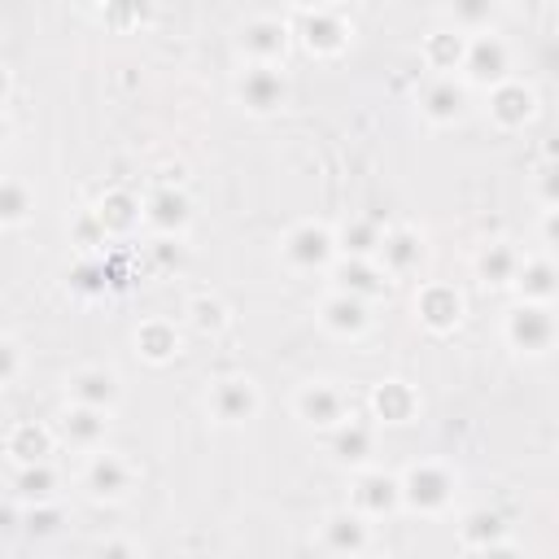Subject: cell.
<instances>
[{
    "label": "cell",
    "mask_w": 559,
    "mask_h": 559,
    "mask_svg": "<svg viewBox=\"0 0 559 559\" xmlns=\"http://www.w3.org/2000/svg\"><path fill=\"white\" fill-rule=\"evenodd\" d=\"M459 542L467 546V550H485V546H498V542H507V520L498 515V511H467L463 515V524H459Z\"/></svg>",
    "instance_id": "obj_30"
},
{
    "label": "cell",
    "mask_w": 559,
    "mask_h": 559,
    "mask_svg": "<svg viewBox=\"0 0 559 559\" xmlns=\"http://www.w3.org/2000/svg\"><path fill=\"white\" fill-rule=\"evenodd\" d=\"M415 314H419V323H424L428 332L445 336V332H454V328L463 323V293H459L454 284H441V280L419 284V293H415Z\"/></svg>",
    "instance_id": "obj_16"
},
{
    "label": "cell",
    "mask_w": 559,
    "mask_h": 559,
    "mask_svg": "<svg viewBox=\"0 0 559 559\" xmlns=\"http://www.w3.org/2000/svg\"><path fill=\"white\" fill-rule=\"evenodd\" d=\"M52 450H57V432L48 424H35V419H22L9 428L4 437V454L13 467H35V463H52Z\"/></svg>",
    "instance_id": "obj_21"
},
{
    "label": "cell",
    "mask_w": 559,
    "mask_h": 559,
    "mask_svg": "<svg viewBox=\"0 0 559 559\" xmlns=\"http://www.w3.org/2000/svg\"><path fill=\"white\" fill-rule=\"evenodd\" d=\"M135 480H140V467H135V459H127L122 450H92L87 454V463H83V472H79V485L96 498V502H122L131 489H135Z\"/></svg>",
    "instance_id": "obj_3"
},
{
    "label": "cell",
    "mask_w": 559,
    "mask_h": 559,
    "mask_svg": "<svg viewBox=\"0 0 559 559\" xmlns=\"http://www.w3.org/2000/svg\"><path fill=\"white\" fill-rule=\"evenodd\" d=\"M328 445H332V454H336L345 467H362V463H371V454H376V428L354 415V419H345L341 428L328 432Z\"/></svg>",
    "instance_id": "obj_26"
},
{
    "label": "cell",
    "mask_w": 559,
    "mask_h": 559,
    "mask_svg": "<svg viewBox=\"0 0 559 559\" xmlns=\"http://www.w3.org/2000/svg\"><path fill=\"white\" fill-rule=\"evenodd\" d=\"M205 411H210L214 424L236 428V424H249L262 411V393H258V384L249 376H218L205 389Z\"/></svg>",
    "instance_id": "obj_8"
},
{
    "label": "cell",
    "mask_w": 559,
    "mask_h": 559,
    "mask_svg": "<svg viewBox=\"0 0 559 559\" xmlns=\"http://www.w3.org/2000/svg\"><path fill=\"white\" fill-rule=\"evenodd\" d=\"M472 559H524L511 542H498V546H485V550H472Z\"/></svg>",
    "instance_id": "obj_38"
},
{
    "label": "cell",
    "mask_w": 559,
    "mask_h": 559,
    "mask_svg": "<svg viewBox=\"0 0 559 559\" xmlns=\"http://www.w3.org/2000/svg\"><path fill=\"white\" fill-rule=\"evenodd\" d=\"M454 489H459V476H454L450 463H441V459H419V463H411L406 472H397L402 507H411V511H419V515H441V511L454 502Z\"/></svg>",
    "instance_id": "obj_1"
},
{
    "label": "cell",
    "mask_w": 559,
    "mask_h": 559,
    "mask_svg": "<svg viewBox=\"0 0 559 559\" xmlns=\"http://www.w3.org/2000/svg\"><path fill=\"white\" fill-rule=\"evenodd\" d=\"M100 559H140V550H135L127 537H114V542L100 546Z\"/></svg>",
    "instance_id": "obj_36"
},
{
    "label": "cell",
    "mask_w": 559,
    "mask_h": 559,
    "mask_svg": "<svg viewBox=\"0 0 559 559\" xmlns=\"http://www.w3.org/2000/svg\"><path fill=\"white\" fill-rule=\"evenodd\" d=\"M183 314H188L192 332H201V336H218V332L227 328V319H231V314H227V301L214 297V293H197V297H188Z\"/></svg>",
    "instance_id": "obj_33"
},
{
    "label": "cell",
    "mask_w": 559,
    "mask_h": 559,
    "mask_svg": "<svg viewBox=\"0 0 559 559\" xmlns=\"http://www.w3.org/2000/svg\"><path fill=\"white\" fill-rule=\"evenodd\" d=\"M66 393H70V406H92V411L114 415V406L122 397V380L109 367H79L66 380Z\"/></svg>",
    "instance_id": "obj_17"
},
{
    "label": "cell",
    "mask_w": 559,
    "mask_h": 559,
    "mask_svg": "<svg viewBox=\"0 0 559 559\" xmlns=\"http://www.w3.org/2000/svg\"><path fill=\"white\" fill-rule=\"evenodd\" d=\"M319 546H323V555H332V559H354V555L371 550V524H367L362 515H354L349 507L328 511L323 524H319Z\"/></svg>",
    "instance_id": "obj_14"
},
{
    "label": "cell",
    "mask_w": 559,
    "mask_h": 559,
    "mask_svg": "<svg viewBox=\"0 0 559 559\" xmlns=\"http://www.w3.org/2000/svg\"><path fill=\"white\" fill-rule=\"evenodd\" d=\"M502 336L511 349L520 354H546L555 345V314L550 306H533V301H520L507 310V323H502Z\"/></svg>",
    "instance_id": "obj_11"
},
{
    "label": "cell",
    "mask_w": 559,
    "mask_h": 559,
    "mask_svg": "<svg viewBox=\"0 0 559 559\" xmlns=\"http://www.w3.org/2000/svg\"><path fill=\"white\" fill-rule=\"evenodd\" d=\"M463 52H467V35L454 31V26H432L424 39H419V57L432 74H459L463 66Z\"/></svg>",
    "instance_id": "obj_24"
},
{
    "label": "cell",
    "mask_w": 559,
    "mask_h": 559,
    "mask_svg": "<svg viewBox=\"0 0 559 559\" xmlns=\"http://www.w3.org/2000/svg\"><path fill=\"white\" fill-rule=\"evenodd\" d=\"M9 144V118H4V109H0V148Z\"/></svg>",
    "instance_id": "obj_40"
},
{
    "label": "cell",
    "mask_w": 559,
    "mask_h": 559,
    "mask_svg": "<svg viewBox=\"0 0 559 559\" xmlns=\"http://www.w3.org/2000/svg\"><path fill=\"white\" fill-rule=\"evenodd\" d=\"M140 223L153 227L157 236H183L192 223V201L179 183H157L148 188V197L140 201Z\"/></svg>",
    "instance_id": "obj_12"
},
{
    "label": "cell",
    "mask_w": 559,
    "mask_h": 559,
    "mask_svg": "<svg viewBox=\"0 0 559 559\" xmlns=\"http://www.w3.org/2000/svg\"><path fill=\"white\" fill-rule=\"evenodd\" d=\"M332 236H336V258H376L384 240V223L371 214H354L341 227H332Z\"/></svg>",
    "instance_id": "obj_25"
},
{
    "label": "cell",
    "mask_w": 559,
    "mask_h": 559,
    "mask_svg": "<svg viewBox=\"0 0 559 559\" xmlns=\"http://www.w3.org/2000/svg\"><path fill=\"white\" fill-rule=\"evenodd\" d=\"M354 559H380V555H371V550H362V555H354Z\"/></svg>",
    "instance_id": "obj_41"
},
{
    "label": "cell",
    "mask_w": 559,
    "mask_h": 559,
    "mask_svg": "<svg viewBox=\"0 0 559 559\" xmlns=\"http://www.w3.org/2000/svg\"><path fill=\"white\" fill-rule=\"evenodd\" d=\"M35 214V188L26 179H0V227H22Z\"/></svg>",
    "instance_id": "obj_32"
},
{
    "label": "cell",
    "mask_w": 559,
    "mask_h": 559,
    "mask_svg": "<svg viewBox=\"0 0 559 559\" xmlns=\"http://www.w3.org/2000/svg\"><path fill=\"white\" fill-rule=\"evenodd\" d=\"M135 349H140V358H148L157 367L170 362L179 354V328H175V319H144L135 328Z\"/></svg>",
    "instance_id": "obj_29"
},
{
    "label": "cell",
    "mask_w": 559,
    "mask_h": 559,
    "mask_svg": "<svg viewBox=\"0 0 559 559\" xmlns=\"http://www.w3.org/2000/svg\"><path fill=\"white\" fill-rule=\"evenodd\" d=\"M397 507H402V493H397V476H393V472H362V476L354 480L349 511L362 515L367 524L393 515Z\"/></svg>",
    "instance_id": "obj_18"
},
{
    "label": "cell",
    "mask_w": 559,
    "mask_h": 559,
    "mask_svg": "<svg viewBox=\"0 0 559 559\" xmlns=\"http://www.w3.org/2000/svg\"><path fill=\"white\" fill-rule=\"evenodd\" d=\"M415 105L428 127H450L467 114V83L459 74H428L424 87L415 92Z\"/></svg>",
    "instance_id": "obj_10"
},
{
    "label": "cell",
    "mask_w": 559,
    "mask_h": 559,
    "mask_svg": "<svg viewBox=\"0 0 559 559\" xmlns=\"http://www.w3.org/2000/svg\"><path fill=\"white\" fill-rule=\"evenodd\" d=\"M367 406H371V419L376 424H411L419 415V393H415V384H406V380L393 376V380L371 384Z\"/></svg>",
    "instance_id": "obj_22"
},
{
    "label": "cell",
    "mask_w": 559,
    "mask_h": 559,
    "mask_svg": "<svg viewBox=\"0 0 559 559\" xmlns=\"http://www.w3.org/2000/svg\"><path fill=\"white\" fill-rule=\"evenodd\" d=\"M511 288H520V297L533 301V306H550V297H555V266H550V258H524V266H520Z\"/></svg>",
    "instance_id": "obj_31"
},
{
    "label": "cell",
    "mask_w": 559,
    "mask_h": 559,
    "mask_svg": "<svg viewBox=\"0 0 559 559\" xmlns=\"http://www.w3.org/2000/svg\"><path fill=\"white\" fill-rule=\"evenodd\" d=\"M57 485H61V476H57V467H52V463L17 467V493H22L26 502H48Z\"/></svg>",
    "instance_id": "obj_34"
},
{
    "label": "cell",
    "mask_w": 559,
    "mask_h": 559,
    "mask_svg": "<svg viewBox=\"0 0 559 559\" xmlns=\"http://www.w3.org/2000/svg\"><path fill=\"white\" fill-rule=\"evenodd\" d=\"M31 528H39V533H52V528H57V507H44V502H35V511H31Z\"/></svg>",
    "instance_id": "obj_37"
},
{
    "label": "cell",
    "mask_w": 559,
    "mask_h": 559,
    "mask_svg": "<svg viewBox=\"0 0 559 559\" xmlns=\"http://www.w3.org/2000/svg\"><path fill=\"white\" fill-rule=\"evenodd\" d=\"M293 411L306 428H319V432H332L341 428L345 419H354V397L336 384V380H306L297 393H293Z\"/></svg>",
    "instance_id": "obj_5"
},
{
    "label": "cell",
    "mask_w": 559,
    "mask_h": 559,
    "mask_svg": "<svg viewBox=\"0 0 559 559\" xmlns=\"http://www.w3.org/2000/svg\"><path fill=\"white\" fill-rule=\"evenodd\" d=\"M371 262H376L389 280H406V275H415L419 262H424V236H419L415 227H406V223L384 227V240H380V249H376Z\"/></svg>",
    "instance_id": "obj_15"
},
{
    "label": "cell",
    "mask_w": 559,
    "mask_h": 559,
    "mask_svg": "<svg viewBox=\"0 0 559 559\" xmlns=\"http://www.w3.org/2000/svg\"><path fill=\"white\" fill-rule=\"evenodd\" d=\"M17 376H22V345L9 332H0V389H9Z\"/></svg>",
    "instance_id": "obj_35"
},
{
    "label": "cell",
    "mask_w": 559,
    "mask_h": 559,
    "mask_svg": "<svg viewBox=\"0 0 559 559\" xmlns=\"http://www.w3.org/2000/svg\"><path fill=\"white\" fill-rule=\"evenodd\" d=\"M236 44L249 57V66H280V57L293 44V22L280 13H253V17H245Z\"/></svg>",
    "instance_id": "obj_9"
},
{
    "label": "cell",
    "mask_w": 559,
    "mask_h": 559,
    "mask_svg": "<svg viewBox=\"0 0 559 559\" xmlns=\"http://www.w3.org/2000/svg\"><path fill=\"white\" fill-rule=\"evenodd\" d=\"M52 432H57L61 441H70L74 450L92 454V450H100L105 437H109V415H105V411H92V406H66Z\"/></svg>",
    "instance_id": "obj_23"
},
{
    "label": "cell",
    "mask_w": 559,
    "mask_h": 559,
    "mask_svg": "<svg viewBox=\"0 0 559 559\" xmlns=\"http://www.w3.org/2000/svg\"><path fill=\"white\" fill-rule=\"evenodd\" d=\"M332 288L336 293H349V297H358V301H376V297H384L389 288H393V280L371 262V258H336L332 262Z\"/></svg>",
    "instance_id": "obj_19"
},
{
    "label": "cell",
    "mask_w": 559,
    "mask_h": 559,
    "mask_svg": "<svg viewBox=\"0 0 559 559\" xmlns=\"http://www.w3.org/2000/svg\"><path fill=\"white\" fill-rule=\"evenodd\" d=\"M280 258L288 271L297 275H314V271H332L336 262V236L328 223H314V218H301L284 231L280 240Z\"/></svg>",
    "instance_id": "obj_2"
},
{
    "label": "cell",
    "mask_w": 559,
    "mask_h": 559,
    "mask_svg": "<svg viewBox=\"0 0 559 559\" xmlns=\"http://www.w3.org/2000/svg\"><path fill=\"white\" fill-rule=\"evenodd\" d=\"M459 79L467 87H493L502 79H511V44L498 35V31H476L467 35V52H463V66H459Z\"/></svg>",
    "instance_id": "obj_6"
},
{
    "label": "cell",
    "mask_w": 559,
    "mask_h": 559,
    "mask_svg": "<svg viewBox=\"0 0 559 559\" xmlns=\"http://www.w3.org/2000/svg\"><path fill=\"white\" fill-rule=\"evenodd\" d=\"M92 218L100 223L105 240H109V236H131V231L140 227V197H131L127 188H114V192H105V197L96 201Z\"/></svg>",
    "instance_id": "obj_27"
},
{
    "label": "cell",
    "mask_w": 559,
    "mask_h": 559,
    "mask_svg": "<svg viewBox=\"0 0 559 559\" xmlns=\"http://www.w3.org/2000/svg\"><path fill=\"white\" fill-rule=\"evenodd\" d=\"M9 87H13V79H9V70L0 66V105H4V96H9Z\"/></svg>",
    "instance_id": "obj_39"
},
{
    "label": "cell",
    "mask_w": 559,
    "mask_h": 559,
    "mask_svg": "<svg viewBox=\"0 0 559 559\" xmlns=\"http://www.w3.org/2000/svg\"><path fill=\"white\" fill-rule=\"evenodd\" d=\"M485 109H489V122L498 127V131H520L524 122H533V114H537V92L524 83V79H502V83H493L489 92H485Z\"/></svg>",
    "instance_id": "obj_13"
},
{
    "label": "cell",
    "mask_w": 559,
    "mask_h": 559,
    "mask_svg": "<svg viewBox=\"0 0 559 559\" xmlns=\"http://www.w3.org/2000/svg\"><path fill=\"white\" fill-rule=\"evenodd\" d=\"M319 328H323L328 336L358 341V336L371 328V306L358 301V297H349V293H336V288H332V293L319 301Z\"/></svg>",
    "instance_id": "obj_20"
},
{
    "label": "cell",
    "mask_w": 559,
    "mask_h": 559,
    "mask_svg": "<svg viewBox=\"0 0 559 559\" xmlns=\"http://www.w3.org/2000/svg\"><path fill=\"white\" fill-rule=\"evenodd\" d=\"M520 266H524V253L515 245H507V240H493V245H485L476 253V275L485 284H493V288H511L515 275H520Z\"/></svg>",
    "instance_id": "obj_28"
},
{
    "label": "cell",
    "mask_w": 559,
    "mask_h": 559,
    "mask_svg": "<svg viewBox=\"0 0 559 559\" xmlns=\"http://www.w3.org/2000/svg\"><path fill=\"white\" fill-rule=\"evenodd\" d=\"M231 96L245 114L266 118L288 100V79L280 66H240V74L231 79Z\"/></svg>",
    "instance_id": "obj_7"
},
{
    "label": "cell",
    "mask_w": 559,
    "mask_h": 559,
    "mask_svg": "<svg viewBox=\"0 0 559 559\" xmlns=\"http://www.w3.org/2000/svg\"><path fill=\"white\" fill-rule=\"evenodd\" d=\"M293 35L301 39V48H306L310 57H336V52L349 48L354 26H349L345 9H336V4H314V9H297Z\"/></svg>",
    "instance_id": "obj_4"
}]
</instances>
